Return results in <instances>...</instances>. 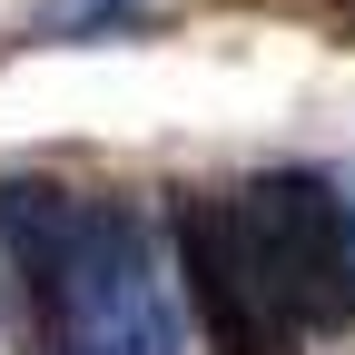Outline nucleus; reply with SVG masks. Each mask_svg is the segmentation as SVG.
Listing matches in <instances>:
<instances>
[{
  "label": "nucleus",
  "mask_w": 355,
  "mask_h": 355,
  "mask_svg": "<svg viewBox=\"0 0 355 355\" xmlns=\"http://www.w3.org/2000/svg\"><path fill=\"white\" fill-rule=\"evenodd\" d=\"M0 257L30 355H168L139 217L60 178H0Z\"/></svg>",
  "instance_id": "1"
},
{
  "label": "nucleus",
  "mask_w": 355,
  "mask_h": 355,
  "mask_svg": "<svg viewBox=\"0 0 355 355\" xmlns=\"http://www.w3.org/2000/svg\"><path fill=\"white\" fill-rule=\"evenodd\" d=\"M247 237L266 257V286L286 296V316L306 336H345L355 326V217L316 168H266L237 188Z\"/></svg>",
  "instance_id": "2"
},
{
  "label": "nucleus",
  "mask_w": 355,
  "mask_h": 355,
  "mask_svg": "<svg viewBox=\"0 0 355 355\" xmlns=\"http://www.w3.org/2000/svg\"><path fill=\"white\" fill-rule=\"evenodd\" d=\"M178 286H188L207 355H296V336H306L286 316V296L266 286L237 188H178Z\"/></svg>",
  "instance_id": "3"
},
{
  "label": "nucleus",
  "mask_w": 355,
  "mask_h": 355,
  "mask_svg": "<svg viewBox=\"0 0 355 355\" xmlns=\"http://www.w3.org/2000/svg\"><path fill=\"white\" fill-rule=\"evenodd\" d=\"M345 217H355V188H345Z\"/></svg>",
  "instance_id": "4"
}]
</instances>
